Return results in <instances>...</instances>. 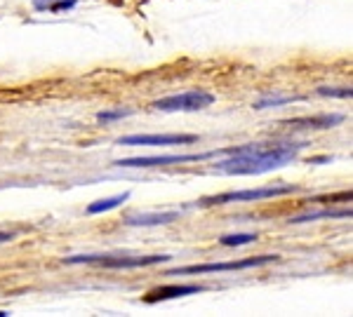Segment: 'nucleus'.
Instances as JSON below:
<instances>
[{
  "mask_svg": "<svg viewBox=\"0 0 353 317\" xmlns=\"http://www.w3.org/2000/svg\"><path fill=\"white\" fill-rule=\"evenodd\" d=\"M306 144H245L233 146L226 160L217 162V169L224 174H238V177H250V174H264L271 169H278L297 157V153Z\"/></svg>",
  "mask_w": 353,
  "mask_h": 317,
  "instance_id": "f257e3e1",
  "label": "nucleus"
},
{
  "mask_svg": "<svg viewBox=\"0 0 353 317\" xmlns=\"http://www.w3.org/2000/svg\"><path fill=\"white\" fill-rule=\"evenodd\" d=\"M170 261V256L165 254H153V256H94V254H83V256H66L64 263L76 265V263H88V265H101V268H113V270H125V268H146V265H156Z\"/></svg>",
  "mask_w": 353,
  "mask_h": 317,
  "instance_id": "f03ea898",
  "label": "nucleus"
},
{
  "mask_svg": "<svg viewBox=\"0 0 353 317\" xmlns=\"http://www.w3.org/2000/svg\"><path fill=\"white\" fill-rule=\"evenodd\" d=\"M297 190V186H266V188H250V190H231L212 197L198 200V207H214V205H229V202H248V200H266V197H281Z\"/></svg>",
  "mask_w": 353,
  "mask_h": 317,
  "instance_id": "7ed1b4c3",
  "label": "nucleus"
},
{
  "mask_svg": "<svg viewBox=\"0 0 353 317\" xmlns=\"http://www.w3.org/2000/svg\"><path fill=\"white\" fill-rule=\"evenodd\" d=\"M231 149H221V151H210V153H174V155H141V157H125L118 160L116 167H165V165H184V162H198V160H208L214 155H229Z\"/></svg>",
  "mask_w": 353,
  "mask_h": 317,
  "instance_id": "20e7f679",
  "label": "nucleus"
},
{
  "mask_svg": "<svg viewBox=\"0 0 353 317\" xmlns=\"http://www.w3.org/2000/svg\"><path fill=\"white\" fill-rule=\"evenodd\" d=\"M214 104V97L210 92H203V89H191V92L184 94H172V97H165L153 101V109L156 111H165V113H176V111H203L208 106Z\"/></svg>",
  "mask_w": 353,
  "mask_h": 317,
  "instance_id": "39448f33",
  "label": "nucleus"
},
{
  "mask_svg": "<svg viewBox=\"0 0 353 317\" xmlns=\"http://www.w3.org/2000/svg\"><path fill=\"white\" fill-rule=\"evenodd\" d=\"M278 261V256H252L241 259V261H221V263H198V265H184V268H174L168 275H205V273H226V270H245V268H257V265Z\"/></svg>",
  "mask_w": 353,
  "mask_h": 317,
  "instance_id": "423d86ee",
  "label": "nucleus"
},
{
  "mask_svg": "<svg viewBox=\"0 0 353 317\" xmlns=\"http://www.w3.org/2000/svg\"><path fill=\"white\" fill-rule=\"evenodd\" d=\"M196 134H132L118 139L121 146H174V144H196Z\"/></svg>",
  "mask_w": 353,
  "mask_h": 317,
  "instance_id": "0eeeda50",
  "label": "nucleus"
},
{
  "mask_svg": "<svg viewBox=\"0 0 353 317\" xmlns=\"http://www.w3.org/2000/svg\"><path fill=\"white\" fill-rule=\"evenodd\" d=\"M339 122H344V116H337V113H325V116H301V118L283 120V124L294 127V129H330Z\"/></svg>",
  "mask_w": 353,
  "mask_h": 317,
  "instance_id": "6e6552de",
  "label": "nucleus"
},
{
  "mask_svg": "<svg viewBox=\"0 0 353 317\" xmlns=\"http://www.w3.org/2000/svg\"><path fill=\"white\" fill-rule=\"evenodd\" d=\"M203 292V287L198 285H163L158 289L149 292L144 296L146 303H158V301H170V298H179V296H189V294Z\"/></svg>",
  "mask_w": 353,
  "mask_h": 317,
  "instance_id": "1a4fd4ad",
  "label": "nucleus"
},
{
  "mask_svg": "<svg viewBox=\"0 0 353 317\" xmlns=\"http://www.w3.org/2000/svg\"><path fill=\"white\" fill-rule=\"evenodd\" d=\"M179 219V212H163V214H139V217H128L125 223L128 226H163L172 223Z\"/></svg>",
  "mask_w": 353,
  "mask_h": 317,
  "instance_id": "9d476101",
  "label": "nucleus"
},
{
  "mask_svg": "<svg viewBox=\"0 0 353 317\" xmlns=\"http://www.w3.org/2000/svg\"><path fill=\"white\" fill-rule=\"evenodd\" d=\"M351 217V209H323V212H309L304 217H294L290 219V223H306V221H316V219H346Z\"/></svg>",
  "mask_w": 353,
  "mask_h": 317,
  "instance_id": "9b49d317",
  "label": "nucleus"
},
{
  "mask_svg": "<svg viewBox=\"0 0 353 317\" xmlns=\"http://www.w3.org/2000/svg\"><path fill=\"white\" fill-rule=\"evenodd\" d=\"M125 200H130V193H121V195H113V197H104V200H97L88 207V214L90 217H94V214H104V212H109V209L121 207Z\"/></svg>",
  "mask_w": 353,
  "mask_h": 317,
  "instance_id": "f8f14e48",
  "label": "nucleus"
},
{
  "mask_svg": "<svg viewBox=\"0 0 353 317\" xmlns=\"http://www.w3.org/2000/svg\"><path fill=\"white\" fill-rule=\"evenodd\" d=\"M252 240H257L252 233H236V235H224L219 242L224 247H241V245H250Z\"/></svg>",
  "mask_w": 353,
  "mask_h": 317,
  "instance_id": "ddd939ff",
  "label": "nucleus"
},
{
  "mask_svg": "<svg viewBox=\"0 0 353 317\" xmlns=\"http://www.w3.org/2000/svg\"><path fill=\"white\" fill-rule=\"evenodd\" d=\"M321 97H341V99H351L353 89L351 87H321L318 89Z\"/></svg>",
  "mask_w": 353,
  "mask_h": 317,
  "instance_id": "4468645a",
  "label": "nucleus"
},
{
  "mask_svg": "<svg viewBox=\"0 0 353 317\" xmlns=\"http://www.w3.org/2000/svg\"><path fill=\"white\" fill-rule=\"evenodd\" d=\"M132 116V111L130 109H118V111H104L97 116V120L99 122H111V120H121V118H128Z\"/></svg>",
  "mask_w": 353,
  "mask_h": 317,
  "instance_id": "2eb2a0df",
  "label": "nucleus"
},
{
  "mask_svg": "<svg viewBox=\"0 0 353 317\" xmlns=\"http://www.w3.org/2000/svg\"><path fill=\"white\" fill-rule=\"evenodd\" d=\"M73 5H76V0H59V3L52 5V10H50V12H61V10H71Z\"/></svg>",
  "mask_w": 353,
  "mask_h": 317,
  "instance_id": "dca6fc26",
  "label": "nucleus"
},
{
  "mask_svg": "<svg viewBox=\"0 0 353 317\" xmlns=\"http://www.w3.org/2000/svg\"><path fill=\"white\" fill-rule=\"evenodd\" d=\"M54 3H59V0H33V8L45 12V10H52Z\"/></svg>",
  "mask_w": 353,
  "mask_h": 317,
  "instance_id": "f3484780",
  "label": "nucleus"
},
{
  "mask_svg": "<svg viewBox=\"0 0 353 317\" xmlns=\"http://www.w3.org/2000/svg\"><path fill=\"white\" fill-rule=\"evenodd\" d=\"M8 240H12V235H10V233H0V242H8Z\"/></svg>",
  "mask_w": 353,
  "mask_h": 317,
  "instance_id": "a211bd4d",
  "label": "nucleus"
}]
</instances>
